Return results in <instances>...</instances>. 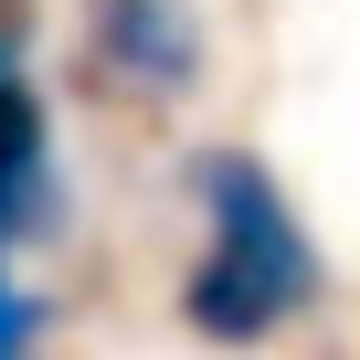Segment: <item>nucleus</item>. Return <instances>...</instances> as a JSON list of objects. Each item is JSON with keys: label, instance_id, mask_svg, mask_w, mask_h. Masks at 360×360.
<instances>
[{"label": "nucleus", "instance_id": "f257e3e1", "mask_svg": "<svg viewBox=\"0 0 360 360\" xmlns=\"http://www.w3.org/2000/svg\"><path fill=\"white\" fill-rule=\"evenodd\" d=\"M180 191L202 212V255L180 276V318L223 349H255L276 328H297L318 307V244L297 223V202L276 191V169L255 148H191L180 159Z\"/></svg>", "mask_w": 360, "mask_h": 360}, {"label": "nucleus", "instance_id": "f03ea898", "mask_svg": "<svg viewBox=\"0 0 360 360\" xmlns=\"http://www.w3.org/2000/svg\"><path fill=\"white\" fill-rule=\"evenodd\" d=\"M85 64L117 96L169 106L202 85V22H191V0H85Z\"/></svg>", "mask_w": 360, "mask_h": 360}, {"label": "nucleus", "instance_id": "7ed1b4c3", "mask_svg": "<svg viewBox=\"0 0 360 360\" xmlns=\"http://www.w3.org/2000/svg\"><path fill=\"white\" fill-rule=\"evenodd\" d=\"M32 233H64V180H53L43 96L11 64V75H0V244H32Z\"/></svg>", "mask_w": 360, "mask_h": 360}, {"label": "nucleus", "instance_id": "20e7f679", "mask_svg": "<svg viewBox=\"0 0 360 360\" xmlns=\"http://www.w3.org/2000/svg\"><path fill=\"white\" fill-rule=\"evenodd\" d=\"M43 328H53V307H43V297H32L11 265H0V360H11V349H32Z\"/></svg>", "mask_w": 360, "mask_h": 360}, {"label": "nucleus", "instance_id": "39448f33", "mask_svg": "<svg viewBox=\"0 0 360 360\" xmlns=\"http://www.w3.org/2000/svg\"><path fill=\"white\" fill-rule=\"evenodd\" d=\"M11 64H22V43H11V22H0V75H11Z\"/></svg>", "mask_w": 360, "mask_h": 360}]
</instances>
